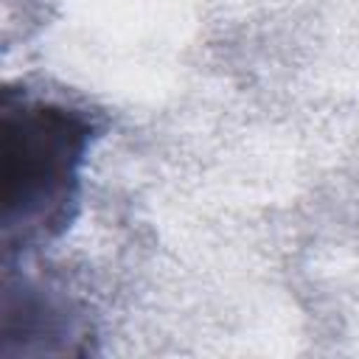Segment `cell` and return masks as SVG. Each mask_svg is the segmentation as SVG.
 Masks as SVG:
<instances>
[{
    "mask_svg": "<svg viewBox=\"0 0 359 359\" xmlns=\"http://www.w3.org/2000/svg\"><path fill=\"white\" fill-rule=\"evenodd\" d=\"M3 250L22 252L62 236L79 208L81 168L95 140L84 109L3 93Z\"/></svg>",
    "mask_w": 359,
    "mask_h": 359,
    "instance_id": "1",
    "label": "cell"
}]
</instances>
